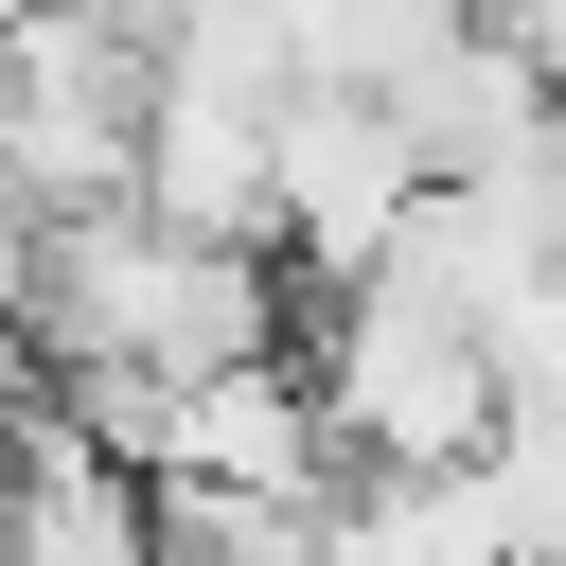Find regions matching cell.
<instances>
[{"mask_svg":"<svg viewBox=\"0 0 566 566\" xmlns=\"http://www.w3.org/2000/svg\"><path fill=\"white\" fill-rule=\"evenodd\" d=\"M318 407H336V442H354L371 478H460V460H495L513 371H495V318L354 265V283L318 301Z\"/></svg>","mask_w":566,"mask_h":566,"instance_id":"1","label":"cell"},{"mask_svg":"<svg viewBox=\"0 0 566 566\" xmlns=\"http://www.w3.org/2000/svg\"><path fill=\"white\" fill-rule=\"evenodd\" d=\"M407 195H424L407 106H389L371 71H301V88H283V248L371 265V248L407 230Z\"/></svg>","mask_w":566,"mask_h":566,"instance_id":"2","label":"cell"},{"mask_svg":"<svg viewBox=\"0 0 566 566\" xmlns=\"http://www.w3.org/2000/svg\"><path fill=\"white\" fill-rule=\"evenodd\" d=\"M159 566H336V513L248 478H159Z\"/></svg>","mask_w":566,"mask_h":566,"instance_id":"3","label":"cell"},{"mask_svg":"<svg viewBox=\"0 0 566 566\" xmlns=\"http://www.w3.org/2000/svg\"><path fill=\"white\" fill-rule=\"evenodd\" d=\"M0 566H18V548H0Z\"/></svg>","mask_w":566,"mask_h":566,"instance_id":"4","label":"cell"}]
</instances>
